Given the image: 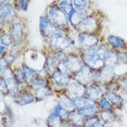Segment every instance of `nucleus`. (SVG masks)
<instances>
[{
  "label": "nucleus",
  "mask_w": 127,
  "mask_h": 127,
  "mask_svg": "<svg viewBox=\"0 0 127 127\" xmlns=\"http://www.w3.org/2000/svg\"><path fill=\"white\" fill-rule=\"evenodd\" d=\"M25 47H26V44H24V42L14 41L9 48V52L15 54V56H21V54L24 53Z\"/></svg>",
  "instance_id": "nucleus-33"
},
{
  "label": "nucleus",
  "mask_w": 127,
  "mask_h": 127,
  "mask_svg": "<svg viewBox=\"0 0 127 127\" xmlns=\"http://www.w3.org/2000/svg\"><path fill=\"white\" fill-rule=\"evenodd\" d=\"M70 30H64V28H58V31L51 37L45 40L46 51L56 50H72V38L70 35Z\"/></svg>",
  "instance_id": "nucleus-1"
},
{
  "label": "nucleus",
  "mask_w": 127,
  "mask_h": 127,
  "mask_svg": "<svg viewBox=\"0 0 127 127\" xmlns=\"http://www.w3.org/2000/svg\"><path fill=\"white\" fill-rule=\"evenodd\" d=\"M73 78L78 80L79 83L84 84V85L88 86L89 84L94 83L95 78H94V70L91 67H89L88 65L84 64V66L78 72H76L73 75Z\"/></svg>",
  "instance_id": "nucleus-14"
},
{
  "label": "nucleus",
  "mask_w": 127,
  "mask_h": 127,
  "mask_svg": "<svg viewBox=\"0 0 127 127\" xmlns=\"http://www.w3.org/2000/svg\"><path fill=\"white\" fill-rule=\"evenodd\" d=\"M0 92H1L2 97H9V94H10L9 86H8L4 78H2V77H0Z\"/></svg>",
  "instance_id": "nucleus-40"
},
{
  "label": "nucleus",
  "mask_w": 127,
  "mask_h": 127,
  "mask_svg": "<svg viewBox=\"0 0 127 127\" xmlns=\"http://www.w3.org/2000/svg\"><path fill=\"white\" fill-rule=\"evenodd\" d=\"M86 118L83 116L82 114L78 112V110H75V111L71 112V116L68 122L71 123L72 127H84V123H85Z\"/></svg>",
  "instance_id": "nucleus-24"
},
{
  "label": "nucleus",
  "mask_w": 127,
  "mask_h": 127,
  "mask_svg": "<svg viewBox=\"0 0 127 127\" xmlns=\"http://www.w3.org/2000/svg\"><path fill=\"white\" fill-rule=\"evenodd\" d=\"M57 1H58V4L60 5V8H61L67 15L74 10L73 0H57Z\"/></svg>",
  "instance_id": "nucleus-37"
},
{
  "label": "nucleus",
  "mask_w": 127,
  "mask_h": 127,
  "mask_svg": "<svg viewBox=\"0 0 127 127\" xmlns=\"http://www.w3.org/2000/svg\"><path fill=\"white\" fill-rule=\"evenodd\" d=\"M102 41V37L99 33H87V32H78L76 35L77 48L86 50L88 48L95 47Z\"/></svg>",
  "instance_id": "nucleus-5"
},
{
  "label": "nucleus",
  "mask_w": 127,
  "mask_h": 127,
  "mask_svg": "<svg viewBox=\"0 0 127 127\" xmlns=\"http://www.w3.org/2000/svg\"><path fill=\"white\" fill-rule=\"evenodd\" d=\"M45 14L59 28H64V30H70L71 28L68 15L60 8V5L58 4V1H54L49 4L46 9Z\"/></svg>",
  "instance_id": "nucleus-2"
},
{
  "label": "nucleus",
  "mask_w": 127,
  "mask_h": 127,
  "mask_svg": "<svg viewBox=\"0 0 127 127\" xmlns=\"http://www.w3.org/2000/svg\"><path fill=\"white\" fill-rule=\"evenodd\" d=\"M99 117L106 124V126L122 121V117H121V115L117 113L116 110H111V111H100Z\"/></svg>",
  "instance_id": "nucleus-20"
},
{
  "label": "nucleus",
  "mask_w": 127,
  "mask_h": 127,
  "mask_svg": "<svg viewBox=\"0 0 127 127\" xmlns=\"http://www.w3.org/2000/svg\"><path fill=\"white\" fill-rule=\"evenodd\" d=\"M8 52H9V48L0 44V57H4Z\"/></svg>",
  "instance_id": "nucleus-44"
},
{
  "label": "nucleus",
  "mask_w": 127,
  "mask_h": 127,
  "mask_svg": "<svg viewBox=\"0 0 127 127\" xmlns=\"http://www.w3.org/2000/svg\"><path fill=\"white\" fill-rule=\"evenodd\" d=\"M56 96H57L56 102L59 103L63 109L67 110V111H70V112H73V111L76 110V105H75L74 99H72V98L68 96V95H66L64 91L56 94Z\"/></svg>",
  "instance_id": "nucleus-19"
},
{
  "label": "nucleus",
  "mask_w": 127,
  "mask_h": 127,
  "mask_svg": "<svg viewBox=\"0 0 127 127\" xmlns=\"http://www.w3.org/2000/svg\"><path fill=\"white\" fill-rule=\"evenodd\" d=\"M13 42H14V39L12 35H11V33L9 32V30H4L0 32V44L10 48Z\"/></svg>",
  "instance_id": "nucleus-32"
},
{
  "label": "nucleus",
  "mask_w": 127,
  "mask_h": 127,
  "mask_svg": "<svg viewBox=\"0 0 127 127\" xmlns=\"http://www.w3.org/2000/svg\"><path fill=\"white\" fill-rule=\"evenodd\" d=\"M105 96L108 97V99L110 100V102L112 103V105L114 106V109L116 111L123 109V106L125 105V103L127 102V100L125 99L124 95L122 92H115V91H106Z\"/></svg>",
  "instance_id": "nucleus-18"
},
{
  "label": "nucleus",
  "mask_w": 127,
  "mask_h": 127,
  "mask_svg": "<svg viewBox=\"0 0 127 127\" xmlns=\"http://www.w3.org/2000/svg\"><path fill=\"white\" fill-rule=\"evenodd\" d=\"M12 100L16 105H20V106L30 105V104H33V103L38 102L35 94H34V90L31 89L28 86H24L21 92L15 98H13Z\"/></svg>",
  "instance_id": "nucleus-10"
},
{
  "label": "nucleus",
  "mask_w": 127,
  "mask_h": 127,
  "mask_svg": "<svg viewBox=\"0 0 127 127\" xmlns=\"http://www.w3.org/2000/svg\"><path fill=\"white\" fill-rule=\"evenodd\" d=\"M103 63L104 66H109V67H115L117 65V51L114 49H110L106 53V56L103 59Z\"/></svg>",
  "instance_id": "nucleus-25"
},
{
  "label": "nucleus",
  "mask_w": 127,
  "mask_h": 127,
  "mask_svg": "<svg viewBox=\"0 0 127 127\" xmlns=\"http://www.w3.org/2000/svg\"><path fill=\"white\" fill-rule=\"evenodd\" d=\"M106 124L99 117V114L91 117H87L84 123V127H104Z\"/></svg>",
  "instance_id": "nucleus-28"
},
{
  "label": "nucleus",
  "mask_w": 127,
  "mask_h": 127,
  "mask_svg": "<svg viewBox=\"0 0 127 127\" xmlns=\"http://www.w3.org/2000/svg\"><path fill=\"white\" fill-rule=\"evenodd\" d=\"M106 91H115L120 92V83H118V78H114L110 80L109 83L105 84Z\"/></svg>",
  "instance_id": "nucleus-39"
},
{
  "label": "nucleus",
  "mask_w": 127,
  "mask_h": 127,
  "mask_svg": "<svg viewBox=\"0 0 127 127\" xmlns=\"http://www.w3.org/2000/svg\"><path fill=\"white\" fill-rule=\"evenodd\" d=\"M9 1H13V0H0V4L4 3V2H9Z\"/></svg>",
  "instance_id": "nucleus-45"
},
{
  "label": "nucleus",
  "mask_w": 127,
  "mask_h": 127,
  "mask_svg": "<svg viewBox=\"0 0 127 127\" xmlns=\"http://www.w3.org/2000/svg\"><path fill=\"white\" fill-rule=\"evenodd\" d=\"M118 83H120V92H122L124 96H127V75L118 78Z\"/></svg>",
  "instance_id": "nucleus-42"
},
{
  "label": "nucleus",
  "mask_w": 127,
  "mask_h": 127,
  "mask_svg": "<svg viewBox=\"0 0 127 127\" xmlns=\"http://www.w3.org/2000/svg\"><path fill=\"white\" fill-rule=\"evenodd\" d=\"M47 125L49 127H62L65 126V122H63L62 118L59 115L50 112V114L47 118Z\"/></svg>",
  "instance_id": "nucleus-30"
},
{
  "label": "nucleus",
  "mask_w": 127,
  "mask_h": 127,
  "mask_svg": "<svg viewBox=\"0 0 127 127\" xmlns=\"http://www.w3.org/2000/svg\"><path fill=\"white\" fill-rule=\"evenodd\" d=\"M23 66V70H24V73H25V77H26V83H27V86L31 84V82L33 80L35 77L37 76V68L33 67V66L28 65L27 63H23L22 64Z\"/></svg>",
  "instance_id": "nucleus-29"
},
{
  "label": "nucleus",
  "mask_w": 127,
  "mask_h": 127,
  "mask_svg": "<svg viewBox=\"0 0 127 127\" xmlns=\"http://www.w3.org/2000/svg\"><path fill=\"white\" fill-rule=\"evenodd\" d=\"M12 2L14 3L19 12H25V11H27L28 7H30L31 0H13Z\"/></svg>",
  "instance_id": "nucleus-38"
},
{
  "label": "nucleus",
  "mask_w": 127,
  "mask_h": 127,
  "mask_svg": "<svg viewBox=\"0 0 127 127\" xmlns=\"http://www.w3.org/2000/svg\"><path fill=\"white\" fill-rule=\"evenodd\" d=\"M34 94H35V96L37 98V101L40 102V101H44L46 99H48V98H50L51 96H53V95H56V92H54L52 86L47 85V86H44V87H40L38 89H35Z\"/></svg>",
  "instance_id": "nucleus-21"
},
{
  "label": "nucleus",
  "mask_w": 127,
  "mask_h": 127,
  "mask_svg": "<svg viewBox=\"0 0 127 127\" xmlns=\"http://www.w3.org/2000/svg\"><path fill=\"white\" fill-rule=\"evenodd\" d=\"M64 92L66 95H68L72 99H76V98L86 95V85L73 78L66 86Z\"/></svg>",
  "instance_id": "nucleus-13"
},
{
  "label": "nucleus",
  "mask_w": 127,
  "mask_h": 127,
  "mask_svg": "<svg viewBox=\"0 0 127 127\" xmlns=\"http://www.w3.org/2000/svg\"><path fill=\"white\" fill-rule=\"evenodd\" d=\"M14 72H15V78L16 80L23 86H27L26 83V77H25V73L23 70V66L19 65V66H14Z\"/></svg>",
  "instance_id": "nucleus-36"
},
{
  "label": "nucleus",
  "mask_w": 127,
  "mask_h": 127,
  "mask_svg": "<svg viewBox=\"0 0 127 127\" xmlns=\"http://www.w3.org/2000/svg\"><path fill=\"white\" fill-rule=\"evenodd\" d=\"M98 45L95 47L88 48L86 50L82 51V59L84 61V64L88 65L89 67H91L94 71L98 70V68L104 66L103 60L98 56Z\"/></svg>",
  "instance_id": "nucleus-7"
},
{
  "label": "nucleus",
  "mask_w": 127,
  "mask_h": 127,
  "mask_svg": "<svg viewBox=\"0 0 127 127\" xmlns=\"http://www.w3.org/2000/svg\"><path fill=\"white\" fill-rule=\"evenodd\" d=\"M117 64H127V50L117 51Z\"/></svg>",
  "instance_id": "nucleus-43"
},
{
  "label": "nucleus",
  "mask_w": 127,
  "mask_h": 127,
  "mask_svg": "<svg viewBox=\"0 0 127 127\" xmlns=\"http://www.w3.org/2000/svg\"><path fill=\"white\" fill-rule=\"evenodd\" d=\"M102 14L95 10L92 13L85 16L82 23L77 26L76 31L87 32V33H99L102 31Z\"/></svg>",
  "instance_id": "nucleus-3"
},
{
  "label": "nucleus",
  "mask_w": 127,
  "mask_h": 127,
  "mask_svg": "<svg viewBox=\"0 0 127 127\" xmlns=\"http://www.w3.org/2000/svg\"><path fill=\"white\" fill-rule=\"evenodd\" d=\"M104 41L109 45L110 48L116 51H125L127 50V41L123 37L117 35H108L105 37Z\"/></svg>",
  "instance_id": "nucleus-16"
},
{
  "label": "nucleus",
  "mask_w": 127,
  "mask_h": 127,
  "mask_svg": "<svg viewBox=\"0 0 127 127\" xmlns=\"http://www.w3.org/2000/svg\"><path fill=\"white\" fill-rule=\"evenodd\" d=\"M97 103L98 105L100 106L101 111H111V110H115L114 106L112 105V103L110 102V100L108 99V97L105 96H102L101 98H99V99L97 100Z\"/></svg>",
  "instance_id": "nucleus-34"
},
{
  "label": "nucleus",
  "mask_w": 127,
  "mask_h": 127,
  "mask_svg": "<svg viewBox=\"0 0 127 127\" xmlns=\"http://www.w3.org/2000/svg\"><path fill=\"white\" fill-rule=\"evenodd\" d=\"M77 110H78V112L85 118L95 116V115H98L100 113V111H101V109H100V106L98 105V103H96V104H92V105L85 106V108L77 109Z\"/></svg>",
  "instance_id": "nucleus-22"
},
{
  "label": "nucleus",
  "mask_w": 127,
  "mask_h": 127,
  "mask_svg": "<svg viewBox=\"0 0 127 127\" xmlns=\"http://www.w3.org/2000/svg\"><path fill=\"white\" fill-rule=\"evenodd\" d=\"M38 28H39V33L41 35L42 39L46 40L49 37H51L54 33L58 31V27L54 23L50 21V19L48 18L46 14L39 16V22H38Z\"/></svg>",
  "instance_id": "nucleus-11"
},
{
  "label": "nucleus",
  "mask_w": 127,
  "mask_h": 127,
  "mask_svg": "<svg viewBox=\"0 0 127 127\" xmlns=\"http://www.w3.org/2000/svg\"><path fill=\"white\" fill-rule=\"evenodd\" d=\"M105 94H106L105 84L94 82V83L89 84L88 86H86V95L96 101L102 96H104Z\"/></svg>",
  "instance_id": "nucleus-15"
},
{
  "label": "nucleus",
  "mask_w": 127,
  "mask_h": 127,
  "mask_svg": "<svg viewBox=\"0 0 127 127\" xmlns=\"http://www.w3.org/2000/svg\"><path fill=\"white\" fill-rule=\"evenodd\" d=\"M75 101V105H76V109H80V108H85V106L88 105H92V104H96L97 101L94 100L92 98L88 97L87 95H84L82 97H78L76 99H74Z\"/></svg>",
  "instance_id": "nucleus-27"
},
{
  "label": "nucleus",
  "mask_w": 127,
  "mask_h": 127,
  "mask_svg": "<svg viewBox=\"0 0 127 127\" xmlns=\"http://www.w3.org/2000/svg\"><path fill=\"white\" fill-rule=\"evenodd\" d=\"M18 18H20L19 11L12 1L0 4V20L3 21L8 26Z\"/></svg>",
  "instance_id": "nucleus-9"
},
{
  "label": "nucleus",
  "mask_w": 127,
  "mask_h": 127,
  "mask_svg": "<svg viewBox=\"0 0 127 127\" xmlns=\"http://www.w3.org/2000/svg\"><path fill=\"white\" fill-rule=\"evenodd\" d=\"M46 52H48V51H46ZM49 53L53 57V59L56 60L59 64L65 62L66 59L70 56V51H67V50H56V51H50Z\"/></svg>",
  "instance_id": "nucleus-31"
},
{
  "label": "nucleus",
  "mask_w": 127,
  "mask_h": 127,
  "mask_svg": "<svg viewBox=\"0 0 127 127\" xmlns=\"http://www.w3.org/2000/svg\"><path fill=\"white\" fill-rule=\"evenodd\" d=\"M95 11L94 8H90V9L86 10V11H78V10H73L72 12L68 14V21H70V25L71 27H73L76 30L77 26L82 23V21L84 20L85 16H87L88 14L92 13Z\"/></svg>",
  "instance_id": "nucleus-17"
},
{
  "label": "nucleus",
  "mask_w": 127,
  "mask_h": 127,
  "mask_svg": "<svg viewBox=\"0 0 127 127\" xmlns=\"http://www.w3.org/2000/svg\"><path fill=\"white\" fill-rule=\"evenodd\" d=\"M72 79H73V75L62 71L61 68L56 70L50 76H49L50 85L52 86V88H53V90L56 94L64 91L66 86L68 85V83H70Z\"/></svg>",
  "instance_id": "nucleus-4"
},
{
  "label": "nucleus",
  "mask_w": 127,
  "mask_h": 127,
  "mask_svg": "<svg viewBox=\"0 0 127 127\" xmlns=\"http://www.w3.org/2000/svg\"><path fill=\"white\" fill-rule=\"evenodd\" d=\"M50 85V82H49L48 77H44V76H40V75H37V76L31 82V84L28 85V87L33 90L35 89H38L40 87H44V86Z\"/></svg>",
  "instance_id": "nucleus-26"
},
{
  "label": "nucleus",
  "mask_w": 127,
  "mask_h": 127,
  "mask_svg": "<svg viewBox=\"0 0 127 127\" xmlns=\"http://www.w3.org/2000/svg\"><path fill=\"white\" fill-rule=\"evenodd\" d=\"M94 78H95V82H97V83H101V84L109 83L110 80L116 78L114 67L102 66V67L94 71Z\"/></svg>",
  "instance_id": "nucleus-12"
},
{
  "label": "nucleus",
  "mask_w": 127,
  "mask_h": 127,
  "mask_svg": "<svg viewBox=\"0 0 127 127\" xmlns=\"http://www.w3.org/2000/svg\"><path fill=\"white\" fill-rule=\"evenodd\" d=\"M44 66L46 67V70L49 72V74H52L54 71L59 68V63L53 59V57L51 56L49 52L45 53V61H44Z\"/></svg>",
  "instance_id": "nucleus-23"
},
{
  "label": "nucleus",
  "mask_w": 127,
  "mask_h": 127,
  "mask_svg": "<svg viewBox=\"0 0 127 127\" xmlns=\"http://www.w3.org/2000/svg\"><path fill=\"white\" fill-rule=\"evenodd\" d=\"M84 66V61L82 59V54L75 51H70V56L66 59L65 62L59 64V68L66 73L74 75L76 72H78Z\"/></svg>",
  "instance_id": "nucleus-6"
},
{
  "label": "nucleus",
  "mask_w": 127,
  "mask_h": 127,
  "mask_svg": "<svg viewBox=\"0 0 127 127\" xmlns=\"http://www.w3.org/2000/svg\"><path fill=\"white\" fill-rule=\"evenodd\" d=\"M8 30H9L11 35H12L14 41L26 44V41H27V27H26V23L24 22L23 19L18 18L16 20H14V21L9 25Z\"/></svg>",
  "instance_id": "nucleus-8"
},
{
  "label": "nucleus",
  "mask_w": 127,
  "mask_h": 127,
  "mask_svg": "<svg viewBox=\"0 0 127 127\" xmlns=\"http://www.w3.org/2000/svg\"><path fill=\"white\" fill-rule=\"evenodd\" d=\"M73 7L78 11H86L92 8L90 0H73Z\"/></svg>",
  "instance_id": "nucleus-35"
},
{
  "label": "nucleus",
  "mask_w": 127,
  "mask_h": 127,
  "mask_svg": "<svg viewBox=\"0 0 127 127\" xmlns=\"http://www.w3.org/2000/svg\"><path fill=\"white\" fill-rule=\"evenodd\" d=\"M2 114H3L11 123H13V121H14V112H13V110L11 109V106L9 104H7V103H4V110H3V112H2Z\"/></svg>",
  "instance_id": "nucleus-41"
},
{
  "label": "nucleus",
  "mask_w": 127,
  "mask_h": 127,
  "mask_svg": "<svg viewBox=\"0 0 127 127\" xmlns=\"http://www.w3.org/2000/svg\"><path fill=\"white\" fill-rule=\"evenodd\" d=\"M126 75H127V72H126Z\"/></svg>",
  "instance_id": "nucleus-46"
}]
</instances>
